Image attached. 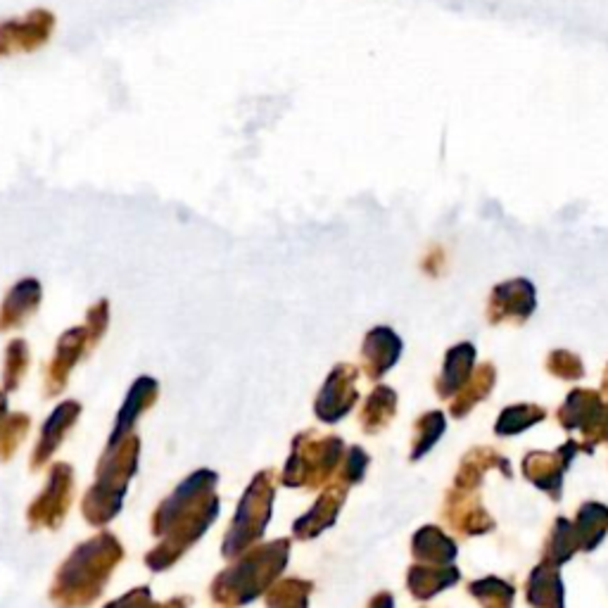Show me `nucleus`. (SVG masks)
Instances as JSON below:
<instances>
[{
	"label": "nucleus",
	"mask_w": 608,
	"mask_h": 608,
	"mask_svg": "<svg viewBox=\"0 0 608 608\" xmlns=\"http://www.w3.org/2000/svg\"><path fill=\"white\" fill-rule=\"evenodd\" d=\"M214 480H217L214 473H195L174 492V497L162 504L155 516V532L157 535L169 532V537L148 554L150 568H167L176 556L183 554L188 544H193L212 525L219 511L217 499L212 494Z\"/></svg>",
	"instance_id": "f257e3e1"
},
{
	"label": "nucleus",
	"mask_w": 608,
	"mask_h": 608,
	"mask_svg": "<svg viewBox=\"0 0 608 608\" xmlns=\"http://www.w3.org/2000/svg\"><path fill=\"white\" fill-rule=\"evenodd\" d=\"M122 559V547L110 535L88 540L72 554L57 575L53 597L60 606L79 608L98 597L110 570Z\"/></svg>",
	"instance_id": "f03ea898"
},
{
	"label": "nucleus",
	"mask_w": 608,
	"mask_h": 608,
	"mask_svg": "<svg viewBox=\"0 0 608 608\" xmlns=\"http://www.w3.org/2000/svg\"><path fill=\"white\" fill-rule=\"evenodd\" d=\"M288 559V542H276L269 547L257 549L250 559L240 561L238 566L228 568L224 575H219L214 582V597L224 604H245L252 601L255 594L269 585L274 575L281 573Z\"/></svg>",
	"instance_id": "7ed1b4c3"
},
{
	"label": "nucleus",
	"mask_w": 608,
	"mask_h": 608,
	"mask_svg": "<svg viewBox=\"0 0 608 608\" xmlns=\"http://www.w3.org/2000/svg\"><path fill=\"white\" fill-rule=\"evenodd\" d=\"M266 478H269L266 473L255 478V483H252V487L243 497V504H240L236 513L233 528L226 535V556L243 551L247 544H252V540H257L264 532L271 513V499H274V487L266 483Z\"/></svg>",
	"instance_id": "20e7f679"
},
{
	"label": "nucleus",
	"mask_w": 608,
	"mask_h": 608,
	"mask_svg": "<svg viewBox=\"0 0 608 608\" xmlns=\"http://www.w3.org/2000/svg\"><path fill=\"white\" fill-rule=\"evenodd\" d=\"M69 497H72V471L65 464L53 468L50 475L48 490L36 499L34 509H31L29 518L38 525H55L67 511Z\"/></svg>",
	"instance_id": "39448f33"
},
{
	"label": "nucleus",
	"mask_w": 608,
	"mask_h": 608,
	"mask_svg": "<svg viewBox=\"0 0 608 608\" xmlns=\"http://www.w3.org/2000/svg\"><path fill=\"white\" fill-rule=\"evenodd\" d=\"M357 399V390H354V369L350 366H340L333 371V376L328 378L326 388H323L319 404H316V414L323 421H338L350 411V407Z\"/></svg>",
	"instance_id": "423d86ee"
},
{
	"label": "nucleus",
	"mask_w": 608,
	"mask_h": 608,
	"mask_svg": "<svg viewBox=\"0 0 608 608\" xmlns=\"http://www.w3.org/2000/svg\"><path fill=\"white\" fill-rule=\"evenodd\" d=\"M535 309V290L528 281H513L497 288L492 300V312L502 314L504 319L516 316V319H528Z\"/></svg>",
	"instance_id": "0eeeda50"
},
{
	"label": "nucleus",
	"mask_w": 608,
	"mask_h": 608,
	"mask_svg": "<svg viewBox=\"0 0 608 608\" xmlns=\"http://www.w3.org/2000/svg\"><path fill=\"white\" fill-rule=\"evenodd\" d=\"M399 350H402V342L397 340V335L392 331H385V328H378V331L369 333L366 338V364H369V373L373 378L383 376L385 371L395 364L399 357Z\"/></svg>",
	"instance_id": "6e6552de"
},
{
	"label": "nucleus",
	"mask_w": 608,
	"mask_h": 608,
	"mask_svg": "<svg viewBox=\"0 0 608 608\" xmlns=\"http://www.w3.org/2000/svg\"><path fill=\"white\" fill-rule=\"evenodd\" d=\"M38 302H41V285L36 281L19 283L10 293L8 300H5L3 314H0V328H10L22 323L31 312H34Z\"/></svg>",
	"instance_id": "1a4fd4ad"
},
{
	"label": "nucleus",
	"mask_w": 608,
	"mask_h": 608,
	"mask_svg": "<svg viewBox=\"0 0 608 608\" xmlns=\"http://www.w3.org/2000/svg\"><path fill=\"white\" fill-rule=\"evenodd\" d=\"M528 597L532 606L540 608H563V585L556 575L554 566L544 563L532 573L530 587H528Z\"/></svg>",
	"instance_id": "9d476101"
},
{
	"label": "nucleus",
	"mask_w": 608,
	"mask_h": 608,
	"mask_svg": "<svg viewBox=\"0 0 608 608\" xmlns=\"http://www.w3.org/2000/svg\"><path fill=\"white\" fill-rule=\"evenodd\" d=\"M76 418H79V404H74V402L62 404V407L48 418V423L43 426L41 445H38L36 454H34V464H36V461L41 464V461L48 459L50 452H53V449L60 445L62 435L67 433L69 426H72Z\"/></svg>",
	"instance_id": "9b49d317"
},
{
	"label": "nucleus",
	"mask_w": 608,
	"mask_h": 608,
	"mask_svg": "<svg viewBox=\"0 0 608 608\" xmlns=\"http://www.w3.org/2000/svg\"><path fill=\"white\" fill-rule=\"evenodd\" d=\"M414 554L428 566H447L456 556V547L437 528H423L414 537Z\"/></svg>",
	"instance_id": "f8f14e48"
},
{
	"label": "nucleus",
	"mask_w": 608,
	"mask_h": 608,
	"mask_svg": "<svg viewBox=\"0 0 608 608\" xmlns=\"http://www.w3.org/2000/svg\"><path fill=\"white\" fill-rule=\"evenodd\" d=\"M342 497H345V492L342 490H331L326 492L319 499V504L314 506L312 511L307 513V516L300 518L295 525L297 535L300 537H309V535H319L323 528H328L335 521V513L340 509Z\"/></svg>",
	"instance_id": "ddd939ff"
},
{
	"label": "nucleus",
	"mask_w": 608,
	"mask_h": 608,
	"mask_svg": "<svg viewBox=\"0 0 608 608\" xmlns=\"http://www.w3.org/2000/svg\"><path fill=\"white\" fill-rule=\"evenodd\" d=\"M459 580V573H456L454 568L447 566H416L409 573V587L411 592L416 594V597L426 599L433 597L435 592H440V589H445L449 585H454V582Z\"/></svg>",
	"instance_id": "4468645a"
},
{
	"label": "nucleus",
	"mask_w": 608,
	"mask_h": 608,
	"mask_svg": "<svg viewBox=\"0 0 608 608\" xmlns=\"http://www.w3.org/2000/svg\"><path fill=\"white\" fill-rule=\"evenodd\" d=\"M606 528H608V509L606 506L589 502L585 509L578 513V525L573 528L578 547L582 549L597 547L601 537H604Z\"/></svg>",
	"instance_id": "2eb2a0df"
},
{
	"label": "nucleus",
	"mask_w": 608,
	"mask_h": 608,
	"mask_svg": "<svg viewBox=\"0 0 608 608\" xmlns=\"http://www.w3.org/2000/svg\"><path fill=\"white\" fill-rule=\"evenodd\" d=\"M93 333H86V328H76V331H69L65 338L60 340V347H57L55 354V364L53 369H50V380H53L55 388H60L62 383H65L69 369H72V364L76 359H79L81 350H84L86 340L91 338Z\"/></svg>",
	"instance_id": "dca6fc26"
},
{
	"label": "nucleus",
	"mask_w": 608,
	"mask_h": 608,
	"mask_svg": "<svg viewBox=\"0 0 608 608\" xmlns=\"http://www.w3.org/2000/svg\"><path fill=\"white\" fill-rule=\"evenodd\" d=\"M155 395H157V385H155V380H150V378H141L136 383V388L131 390V395H129V399H126V404H124V409H122V414H119V423H117V435L112 437V445L114 442H119L122 440V435L126 433V426H131L133 421H136L138 416L143 414L145 411V407H148L150 402H155Z\"/></svg>",
	"instance_id": "f3484780"
},
{
	"label": "nucleus",
	"mask_w": 608,
	"mask_h": 608,
	"mask_svg": "<svg viewBox=\"0 0 608 608\" xmlns=\"http://www.w3.org/2000/svg\"><path fill=\"white\" fill-rule=\"evenodd\" d=\"M473 347L471 345H459L449 352V357L445 361V376H442L440 383V395L447 397L452 392L464 388V383L468 380V371L473 366Z\"/></svg>",
	"instance_id": "a211bd4d"
},
{
	"label": "nucleus",
	"mask_w": 608,
	"mask_h": 608,
	"mask_svg": "<svg viewBox=\"0 0 608 608\" xmlns=\"http://www.w3.org/2000/svg\"><path fill=\"white\" fill-rule=\"evenodd\" d=\"M392 407H395V395H392L390 388H378L373 392V397L369 399L364 411L366 430L371 433V430H378V426H383L392 416Z\"/></svg>",
	"instance_id": "6ab92c4d"
},
{
	"label": "nucleus",
	"mask_w": 608,
	"mask_h": 608,
	"mask_svg": "<svg viewBox=\"0 0 608 608\" xmlns=\"http://www.w3.org/2000/svg\"><path fill=\"white\" fill-rule=\"evenodd\" d=\"M544 411L537 407H511L506 414H502L497 423V433L499 435H513V433H521L532 423L542 421Z\"/></svg>",
	"instance_id": "aec40b11"
},
{
	"label": "nucleus",
	"mask_w": 608,
	"mask_h": 608,
	"mask_svg": "<svg viewBox=\"0 0 608 608\" xmlns=\"http://www.w3.org/2000/svg\"><path fill=\"white\" fill-rule=\"evenodd\" d=\"M309 585H304V582L290 580L283 582V585H278L274 592L269 594V606L271 608H307V592Z\"/></svg>",
	"instance_id": "412c9836"
},
{
	"label": "nucleus",
	"mask_w": 608,
	"mask_h": 608,
	"mask_svg": "<svg viewBox=\"0 0 608 608\" xmlns=\"http://www.w3.org/2000/svg\"><path fill=\"white\" fill-rule=\"evenodd\" d=\"M442 428H445V418H442V414L423 416V421L418 423V435H421V440H418L416 445L418 449L414 452V459H418V456L433 447V442L442 435Z\"/></svg>",
	"instance_id": "4be33fe9"
},
{
	"label": "nucleus",
	"mask_w": 608,
	"mask_h": 608,
	"mask_svg": "<svg viewBox=\"0 0 608 608\" xmlns=\"http://www.w3.org/2000/svg\"><path fill=\"white\" fill-rule=\"evenodd\" d=\"M8 352V385L12 388V385L22 378L24 366H27V345H24L22 340H15Z\"/></svg>",
	"instance_id": "5701e85b"
},
{
	"label": "nucleus",
	"mask_w": 608,
	"mask_h": 608,
	"mask_svg": "<svg viewBox=\"0 0 608 608\" xmlns=\"http://www.w3.org/2000/svg\"><path fill=\"white\" fill-rule=\"evenodd\" d=\"M551 359L559 361V366H551V369H559V371H554V373H559V376L575 378V376H580V373H582L580 361L575 359V357H570V354H566V352H556Z\"/></svg>",
	"instance_id": "b1692460"
},
{
	"label": "nucleus",
	"mask_w": 608,
	"mask_h": 608,
	"mask_svg": "<svg viewBox=\"0 0 608 608\" xmlns=\"http://www.w3.org/2000/svg\"><path fill=\"white\" fill-rule=\"evenodd\" d=\"M364 468H366V454L361 452V449H352L350 459H347L345 478L350 480V483H357L361 475H364Z\"/></svg>",
	"instance_id": "393cba45"
},
{
	"label": "nucleus",
	"mask_w": 608,
	"mask_h": 608,
	"mask_svg": "<svg viewBox=\"0 0 608 608\" xmlns=\"http://www.w3.org/2000/svg\"><path fill=\"white\" fill-rule=\"evenodd\" d=\"M371 608H392V597L390 594H383V597H378L376 601H373Z\"/></svg>",
	"instance_id": "a878e982"
}]
</instances>
